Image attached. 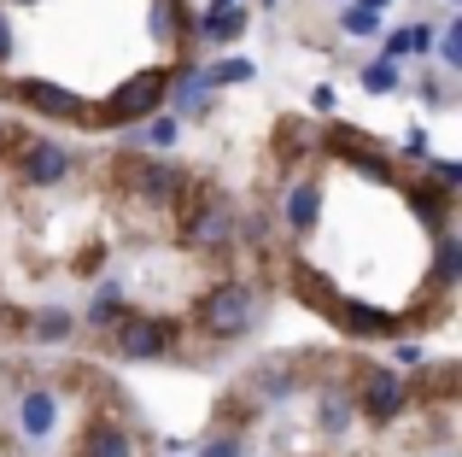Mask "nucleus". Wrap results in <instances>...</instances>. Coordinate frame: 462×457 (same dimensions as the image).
I'll use <instances>...</instances> for the list:
<instances>
[{
	"mask_svg": "<svg viewBox=\"0 0 462 457\" xmlns=\"http://www.w3.org/2000/svg\"><path fill=\"white\" fill-rule=\"evenodd\" d=\"M252 322H258V299H252L240 282H223V287H211V294L199 299V329L217 334V340H240Z\"/></svg>",
	"mask_w": 462,
	"mask_h": 457,
	"instance_id": "nucleus-1",
	"label": "nucleus"
},
{
	"mask_svg": "<svg viewBox=\"0 0 462 457\" xmlns=\"http://www.w3.org/2000/svg\"><path fill=\"white\" fill-rule=\"evenodd\" d=\"M170 340H176V322H164V317H124L117 322V352L135 358V364H158L170 352Z\"/></svg>",
	"mask_w": 462,
	"mask_h": 457,
	"instance_id": "nucleus-2",
	"label": "nucleus"
},
{
	"mask_svg": "<svg viewBox=\"0 0 462 457\" xmlns=\"http://www.w3.org/2000/svg\"><path fill=\"white\" fill-rule=\"evenodd\" d=\"M235 228H240V218H235V206H228V200H205V206L188 218V228H181V240H188V247H199V252H217V247H228V240H235Z\"/></svg>",
	"mask_w": 462,
	"mask_h": 457,
	"instance_id": "nucleus-3",
	"label": "nucleus"
},
{
	"mask_svg": "<svg viewBox=\"0 0 462 457\" xmlns=\"http://www.w3.org/2000/svg\"><path fill=\"white\" fill-rule=\"evenodd\" d=\"M158 100H164V70H141V77H129L124 89L106 100V117H112V124H124V117H147Z\"/></svg>",
	"mask_w": 462,
	"mask_h": 457,
	"instance_id": "nucleus-4",
	"label": "nucleus"
},
{
	"mask_svg": "<svg viewBox=\"0 0 462 457\" xmlns=\"http://www.w3.org/2000/svg\"><path fill=\"white\" fill-rule=\"evenodd\" d=\"M363 411H369L374 423H393V416L404 411V381H398L393 369H369V376H363Z\"/></svg>",
	"mask_w": 462,
	"mask_h": 457,
	"instance_id": "nucleus-5",
	"label": "nucleus"
},
{
	"mask_svg": "<svg viewBox=\"0 0 462 457\" xmlns=\"http://www.w3.org/2000/svg\"><path fill=\"white\" fill-rule=\"evenodd\" d=\"M65 176H70V153H65V147H53V141H35V147L23 153V182L59 188Z\"/></svg>",
	"mask_w": 462,
	"mask_h": 457,
	"instance_id": "nucleus-6",
	"label": "nucleus"
},
{
	"mask_svg": "<svg viewBox=\"0 0 462 457\" xmlns=\"http://www.w3.org/2000/svg\"><path fill=\"white\" fill-rule=\"evenodd\" d=\"M23 106H35V112L47 117H88V100H77L70 89H59V82H23Z\"/></svg>",
	"mask_w": 462,
	"mask_h": 457,
	"instance_id": "nucleus-7",
	"label": "nucleus"
},
{
	"mask_svg": "<svg viewBox=\"0 0 462 457\" xmlns=\"http://www.w3.org/2000/svg\"><path fill=\"white\" fill-rule=\"evenodd\" d=\"M77 457H135V440H129L117 423H94V428H82Z\"/></svg>",
	"mask_w": 462,
	"mask_h": 457,
	"instance_id": "nucleus-8",
	"label": "nucleus"
},
{
	"mask_svg": "<svg viewBox=\"0 0 462 457\" xmlns=\"http://www.w3.org/2000/svg\"><path fill=\"white\" fill-rule=\"evenodd\" d=\"M18 416H23V434H30V440H47V434H53V423H59V399L47 387H35V393H23Z\"/></svg>",
	"mask_w": 462,
	"mask_h": 457,
	"instance_id": "nucleus-9",
	"label": "nucleus"
},
{
	"mask_svg": "<svg viewBox=\"0 0 462 457\" xmlns=\"http://www.w3.org/2000/svg\"><path fill=\"white\" fill-rule=\"evenodd\" d=\"M135 188L147 200H170L181 188V171H170V164H135Z\"/></svg>",
	"mask_w": 462,
	"mask_h": 457,
	"instance_id": "nucleus-10",
	"label": "nucleus"
},
{
	"mask_svg": "<svg viewBox=\"0 0 462 457\" xmlns=\"http://www.w3.org/2000/svg\"><path fill=\"white\" fill-rule=\"evenodd\" d=\"M240 30H246V12H240V6H211V12H205V23H199L205 42H235Z\"/></svg>",
	"mask_w": 462,
	"mask_h": 457,
	"instance_id": "nucleus-11",
	"label": "nucleus"
},
{
	"mask_svg": "<svg viewBox=\"0 0 462 457\" xmlns=\"http://www.w3.org/2000/svg\"><path fill=\"white\" fill-rule=\"evenodd\" d=\"M316 211H322V188L305 182V188H293V200H287V223L305 235V228H316Z\"/></svg>",
	"mask_w": 462,
	"mask_h": 457,
	"instance_id": "nucleus-12",
	"label": "nucleus"
},
{
	"mask_svg": "<svg viewBox=\"0 0 462 457\" xmlns=\"http://www.w3.org/2000/svg\"><path fill=\"white\" fill-rule=\"evenodd\" d=\"M428 47H433V30L428 23H410V30H398L386 42V59H410V53H428Z\"/></svg>",
	"mask_w": 462,
	"mask_h": 457,
	"instance_id": "nucleus-13",
	"label": "nucleus"
},
{
	"mask_svg": "<svg viewBox=\"0 0 462 457\" xmlns=\"http://www.w3.org/2000/svg\"><path fill=\"white\" fill-rule=\"evenodd\" d=\"M30 329H35V340H47V346H53V340H70V329H77V322H70V311H59V305H47V311H42V317H35V322H30Z\"/></svg>",
	"mask_w": 462,
	"mask_h": 457,
	"instance_id": "nucleus-14",
	"label": "nucleus"
},
{
	"mask_svg": "<svg viewBox=\"0 0 462 457\" xmlns=\"http://www.w3.org/2000/svg\"><path fill=\"white\" fill-rule=\"evenodd\" d=\"M363 89H369V94H393L398 89V59H374V65H363Z\"/></svg>",
	"mask_w": 462,
	"mask_h": 457,
	"instance_id": "nucleus-15",
	"label": "nucleus"
},
{
	"mask_svg": "<svg viewBox=\"0 0 462 457\" xmlns=\"http://www.w3.org/2000/svg\"><path fill=\"white\" fill-rule=\"evenodd\" d=\"M316 428H322V434H346L351 428V405L346 399H322L316 405Z\"/></svg>",
	"mask_w": 462,
	"mask_h": 457,
	"instance_id": "nucleus-16",
	"label": "nucleus"
},
{
	"mask_svg": "<svg viewBox=\"0 0 462 457\" xmlns=\"http://www.w3.org/2000/svg\"><path fill=\"white\" fill-rule=\"evenodd\" d=\"M205 82H217V89H223V82H252V59H217L211 70H199Z\"/></svg>",
	"mask_w": 462,
	"mask_h": 457,
	"instance_id": "nucleus-17",
	"label": "nucleus"
},
{
	"mask_svg": "<svg viewBox=\"0 0 462 457\" xmlns=\"http://www.w3.org/2000/svg\"><path fill=\"white\" fill-rule=\"evenodd\" d=\"M433 264H439V282H457V275H462V240L439 235V258H433Z\"/></svg>",
	"mask_w": 462,
	"mask_h": 457,
	"instance_id": "nucleus-18",
	"label": "nucleus"
},
{
	"mask_svg": "<svg viewBox=\"0 0 462 457\" xmlns=\"http://www.w3.org/2000/svg\"><path fill=\"white\" fill-rule=\"evenodd\" d=\"M117 311H124V294H117V287H100L94 305H88V322H117Z\"/></svg>",
	"mask_w": 462,
	"mask_h": 457,
	"instance_id": "nucleus-19",
	"label": "nucleus"
},
{
	"mask_svg": "<svg viewBox=\"0 0 462 457\" xmlns=\"http://www.w3.org/2000/svg\"><path fill=\"white\" fill-rule=\"evenodd\" d=\"M374 30H381V12H374V6H363V0H357V6L346 12V35H374Z\"/></svg>",
	"mask_w": 462,
	"mask_h": 457,
	"instance_id": "nucleus-20",
	"label": "nucleus"
},
{
	"mask_svg": "<svg viewBox=\"0 0 462 457\" xmlns=\"http://www.w3.org/2000/svg\"><path fill=\"white\" fill-rule=\"evenodd\" d=\"M410 206H421V223H433V228L445 223V200L433 194V188H416V194H410Z\"/></svg>",
	"mask_w": 462,
	"mask_h": 457,
	"instance_id": "nucleus-21",
	"label": "nucleus"
},
{
	"mask_svg": "<svg viewBox=\"0 0 462 457\" xmlns=\"http://www.w3.org/2000/svg\"><path fill=\"white\" fill-rule=\"evenodd\" d=\"M258 387L275 393V399H287V393H293V376H287V369H275V364H263L258 369Z\"/></svg>",
	"mask_w": 462,
	"mask_h": 457,
	"instance_id": "nucleus-22",
	"label": "nucleus"
},
{
	"mask_svg": "<svg viewBox=\"0 0 462 457\" xmlns=\"http://www.w3.org/2000/svg\"><path fill=\"white\" fill-rule=\"evenodd\" d=\"M439 59H445V65H451V70L462 65V23H451V30L439 35Z\"/></svg>",
	"mask_w": 462,
	"mask_h": 457,
	"instance_id": "nucleus-23",
	"label": "nucleus"
},
{
	"mask_svg": "<svg viewBox=\"0 0 462 457\" xmlns=\"http://www.w3.org/2000/svg\"><path fill=\"white\" fill-rule=\"evenodd\" d=\"M433 182H439L445 194H451V188H462V164H457V159H439V164H433Z\"/></svg>",
	"mask_w": 462,
	"mask_h": 457,
	"instance_id": "nucleus-24",
	"label": "nucleus"
},
{
	"mask_svg": "<svg viewBox=\"0 0 462 457\" xmlns=\"http://www.w3.org/2000/svg\"><path fill=\"white\" fill-rule=\"evenodd\" d=\"M199 457H240V440H235V434H211Z\"/></svg>",
	"mask_w": 462,
	"mask_h": 457,
	"instance_id": "nucleus-25",
	"label": "nucleus"
},
{
	"mask_svg": "<svg viewBox=\"0 0 462 457\" xmlns=\"http://www.w3.org/2000/svg\"><path fill=\"white\" fill-rule=\"evenodd\" d=\"M147 141H152V147H170V141H176V117H152V124H147Z\"/></svg>",
	"mask_w": 462,
	"mask_h": 457,
	"instance_id": "nucleus-26",
	"label": "nucleus"
},
{
	"mask_svg": "<svg viewBox=\"0 0 462 457\" xmlns=\"http://www.w3.org/2000/svg\"><path fill=\"white\" fill-rule=\"evenodd\" d=\"M393 358H398V364H404V369H421V346H398Z\"/></svg>",
	"mask_w": 462,
	"mask_h": 457,
	"instance_id": "nucleus-27",
	"label": "nucleus"
},
{
	"mask_svg": "<svg viewBox=\"0 0 462 457\" xmlns=\"http://www.w3.org/2000/svg\"><path fill=\"white\" fill-rule=\"evenodd\" d=\"M152 35H170V6H152Z\"/></svg>",
	"mask_w": 462,
	"mask_h": 457,
	"instance_id": "nucleus-28",
	"label": "nucleus"
},
{
	"mask_svg": "<svg viewBox=\"0 0 462 457\" xmlns=\"http://www.w3.org/2000/svg\"><path fill=\"white\" fill-rule=\"evenodd\" d=\"M6 53H12V23L0 18V59H6Z\"/></svg>",
	"mask_w": 462,
	"mask_h": 457,
	"instance_id": "nucleus-29",
	"label": "nucleus"
},
{
	"mask_svg": "<svg viewBox=\"0 0 462 457\" xmlns=\"http://www.w3.org/2000/svg\"><path fill=\"white\" fill-rule=\"evenodd\" d=\"M211 6H240V0H211Z\"/></svg>",
	"mask_w": 462,
	"mask_h": 457,
	"instance_id": "nucleus-30",
	"label": "nucleus"
},
{
	"mask_svg": "<svg viewBox=\"0 0 462 457\" xmlns=\"http://www.w3.org/2000/svg\"><path fill=\"white\" fill-rule=\"evenodd\" d=\"M363 6H374V12H381V6H386V0H363Z\"/></svg>",
	"mask_w": 462,
	"mask_h": 457,
	"instance_id": "nucleus-31",
	"label": "nucleus"
},
{
	"mask_svg": "<svg viewBox=\"0 0 462 457\" xmlns=\"http://www.w3.org/2000/svg\"><path fill=\"white\" fill-rule=\"evenodd\" d=\"M18 6H35V0H18Z\"/></svg>",
	"mask_w": 462,
	"mask_h": 457,
	"instance_id": "nucleus-32",
	"label": "nucleus"
}]
</instances>
